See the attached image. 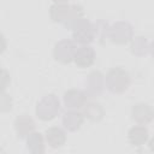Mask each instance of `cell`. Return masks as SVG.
Listing matches in <instances>:
<instances>
[{
  "label": "cell",
  "mask_w": 154,
  "mask_h": 154,
  "mask_svg": "<svg viewBox=\"0 0 154 154\" xmlns=\"http://www.w3.org/2000/svg\"><path fill=\"white\" fill-rule=\"evenodd\" d=\"M63 123L65 125V128L70 131H75L77 130L82 123H83V116L78 112H75V111H71V112H67L65 113L64 118H63Z\"/></svg>",
  "instance_id": "cell-11"
},
{
  "label": "cell",
  "mask_w": 154,
  "mask_h": 154,
  "mask_svg": "<svg viewBox=\"0 0 154 154\" xmlns=\"http://www.w3.org/2000/svg\"><path fill=\"white\" fill-rule=\"evenodd\" d=\"M28 148L32 153H42L43 152V141L40 134L34 132L28 137Z\"/></svg>",
  "instance_id": "cell-16"
},
{
  "label": "cell",
  "mask_w": 154,
  "mask_h": 154,
  "mask_svg": "<svg viewBox=\"0 0 154 154\" xmlns=\"http://www.w3.org/2000/svg\"><path fill=\"white\" fill-rule=\"evenodd\" d=\"M148 138V131L144 126H134L129 131V140L134 146H142Z\"/></svg>",
  "instance_id": "cell-13"
},
{
  "label": "cell",
  "mask_w": 154,
  "mask_h": 154,
  "mask_svg": "<svg viewBox=\"0 0 154 154\" xmlns=\"http://www.w3.org/2000/svg\"><path fill=\"white\" fill-rule=\"evenodd\" d=\"M150 149L152 150H154V137L152 138V141H150Z\"/></svg>",
  "instance_id": "cell-21"
},
{
  "label": "cell",
  "mask_w": 154,
  "mask_h": 154,
  "mask_svg": "<svg viewBox=\"0 0 154 154\" xmlns=\"http://www.w3.org/2000/svg\"><path fill=\"white\" fill-rule=\"evenodd\" d=\"M72 29H73V38L78 43H82V45L89 43L95 37L94 25L84 18L79 19Z\"/></svg>",
  "instance_id": "cell-3"
},
{
  "label": "cell",
  "mask_w": 154,
  "mask_h": 154,
  "mask_svg": "<svg viewBox=\"0 0 154 154\" xmlns=\"http://www.w3.org/2000/svg\"><path fill=\"white\" fill-rule=\"evenodd\" d=\"M84 116L90 120L97 122L103 117V109L99 103L90 102L84 106Z\"/></svg>",
  "instance_id": "cell-15"
},
{
  "label": "cell",
  "mask_w": 154,
  "mask_h": 154,
  "mask_svg": "<svg viewBox=\"0 0 154 154\" xmlns=\"http://www.w3.org/2000/svg\"><path fill=\"white\" fill-rule=\"evenodd\" d=\"M14 128H16V131H17L19 137H25L26 135H29L34 130L35 124H34V122L30 117L23 114V116H19L16 119Z\"/></svg>",
  "instance_id": "cell-10"
},
{
  "label": "cell",
  "mask_w": 154,
  "mask_h": 154,
  "mask_svg": "<svg viewBox=\"0 0 154 154\" xmlns=\"http://www.w3.org/2000/svg\"><path fill=\"white\" fill-rule=\"evenodd\" d=\"M108 37L112 42L118 45H124L132 38V28L129 23L117 22L108 30Z\"/></svg>",
  "instance_id": "cell-4"
},
{
  "label": "cell",
  "mask_w": 154,
  "mask_h": 154,
  "mask_svg": "<svg viewBox=\"0 0 154 154\" xmlns=\"http://www.w3.org/2000/svg\"><path fill=\"white\" fill-rule=\"evenodd\" d=\"M149 49H150V53H152V55H153V58H154V41L152 42V45H150Z\"/></svg>",
  "instance_id": "cell-20"
},
{
  "label": "cell",
  "mask_w": 154,
  "mask_h": 154,
  "mask_svg": "<svg viewBox=\"0 0 154 154\" xmlns=\"http://www.w3.org/2000/svg\"><path fill=\"white\" fill-rule=\"evenodd\" d=\"M64 102H65L66 107H69V108H79V107L85 105V102H87V94L81 91V90L71 89V90L65 93Z\"/></svg>",
  "instance_id": "cell-7"
},
{
  "label": "cell",
  "mask_w": 154,
  "mask_h": 154,
  "mask_svg": "<svg viewBox=\"0 0 154 154\" xmlns=\"http://www.w3.org/2000/svg\"><path fill=\"white\" fill-rule=\"evenodd\" d=\"M106 87L112 91V93H123L128 89L130 84V77L129 73L120 69V67H114L108 71L105 78Z\"/></svg>",
  "instance_id": "cell-1"
},
{
  "label": "cell",
  "mask_w": 154,
  "mask_h": 154,
  "mask_svg": "<svg viewBox=\"0 0 154 154\" xmlns=\"http://www.w3.org/2000/svg\"><path fill=\"white\" fill-rule=\"evenodd\" d=\"M59 109H60V105L58 97L51 94L40 100L36 107V113L37 117L41 118L42 120H51L59 113Z\"/></svg>",
  "instance_id": "cell-2"
},
{
  "label": "cell",
  "mask_w": 154,
  "mask_h": 154,
  "mask_svg": "<svg viewBox=\"0 0 154 154\" xmlns=\"http://www.w3.org/2000/svg\"><path fill=\"white\" fill-rule=\"evenodd\" d=\"M8 79H10V78H8L7 72H6L5 70H2V72H1V89H2V90L6 89V85H7Z\"/></svg>",
  "instance_id": "cell-19"
},
{
  "label": "cell",
  "mask_w": 154,
  "mask_h": 154,
  "mask_svg": "<svg viewBox=\"0 0 154 154\" xmlns=\"http://www.w3.org/2000/svg\"><path fill=\"white\" fill-rule=\"evenodd\" d=\"M73 60L79 67H88L95 60V52L90 46H82L76 49Z\"/></svg>",
  "instance_id": "cell-6"
},
{
  "label": "cell",
  "mask_w": 154,
  "mask_h": 154,
  "mask_svg": "<svg viewBox=\"0 0 154 154\" xmlns=\"http://www.w3.org/2000/svg\"><path fill=\"white\" fill-rule=\"evenodd\" d=\"M54 2H57V4H64V2H66L67 0H53Z\"/></svg>",
  "instance_id": "cell-22"
},
{
  "label": "cell",
  "mask_w": 154,
  "mask_h": 154,
  "mask_svg": "<svg viewBox=\"0 0 154 154\" xmlns=\"http://www.w3.org/2000/svg\"><path fill=\"white\" fill-rule=\"evenodd\" d=\"M87 90L89 94L91 95H99L102 93L105 85H106V82H105V78L103 76L97 72V71H94L91 72L89 76H88V79H87Z\"/></svg>",
  "instance_id": "cell-8"
},
{
  "label": "cell",
  "mask_w": 154,
  "mask_h": 154,
  "mask_svg": "<svg viewBox=\"0 0 154 154\" xmlns=\"http://www.w3.org/2000/svg\"><path fill=\"white\" fill-rule=\"evenodd\" d=\"M46 138L52 147H60L65 142V134L59 128H51L46 131Z\"/></svg>",
  "instance_id": "cell-14"
},
{
  "label": "cell",
  "mask_w": 154,
  "mask_h": 154,
  "mask_svg": "<svg viewBox=\"0 0 154 154\" xmlns=\"http://www.w3.org/2000/svg\"><path fill=\"white\" fill-rule=\"evenodd\" d=\"M11 109V99L7 94L2 93V96H1V111L2 112H6V111H10Z\"/></svg>",
  "instance_id": "cell-18"
},
{
  "label": "cell",
  "mask_w": 154,
  "mask_h": 154,
  "mask_svg": "<svg viewBox=\"0 0 154 154\" xmlns=\"http://www.w3.org/2000/svg\"><path fill=\"white\" fill-rule=\"evenodd\" d=\"M147 49H148V43H147L146 38L135 37V40L132 41V45H131L132 53H135L136 55H143L147 53Z\"/></svg>",
  "instance_id": "cell-17"
},
{
  "label": "cell",
  "mask_w": 154,
  "mask_h": 154,
  "mask_svg": "<svg viewBox=\"0 0 154 154\" xmlns=\"http://www.w3.org/2000/svg\"><path fill=\"white\" fill-rule=\"evenodd\" d=\"M70 11H71V6L69 5H64V4H57V5H53L51 7V18L54 20V22H61L64 23L69 14H70Z\"/></svg>",
  "instance_id": "cell-12"
},
{
  "label": "cell",
  "mask_w": 154,
  "mask_h": 154,
  "mask_svg": "<svg viewBox=\"0 0 154 154\" xmlns=\"http://www.w3.org/2000/svg\"><path fill=\"white\" fill-rule=\"evenodd\" d=\"M132 118L140 124H147L154 118V111L147 103H137L132 108Z\"/></svg>",
  "instance_id": "cell-9"
},
{
  "label": "cell",
  "mask_w": 154,
  "mask_h": 154,
  "mask_svg": "<svg viewBox=\"0 0 154 154\" xmlns=\"http://www.w3.org/2000/svg\"><path fill=\"white\" fill-rule=\"evenodd\" d=\"M75 53H76V46H75V42L70 41V40H61L59 41L55 47H54V58L63 63V64H67L70 63L73 57H75Z\"/></svg>",
  "instance_id": "cell-5"
}]
</instances>
